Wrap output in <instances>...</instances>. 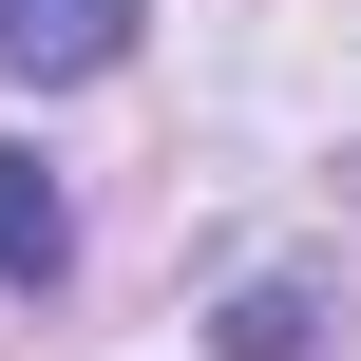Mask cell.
Returning <instances> with one entry per match:
<instances>
[{"label": "cell", "instance_id": "cell-1", "mask_svg": "<svg viewBox=\"0 0 361 361\" xmlns=\"http://www.w3.org/2000/svg\"><path fill=\"white\" fill-rule=\"evenodd\" d=\"M114 57H133V0H0V76L76 95V76H114Z\"/></svg>", "mask_w": 361, "mask_h": 361}, {"label": "cell", "instance_id": "cell-2", "mask_svg": "<svg viewBox=\"0 0 361 361\" xmlns=\"http://www.w3.org/2000/svg\"><path fill=\"white\" fill-rule=\"evenodd\" d=\"M57 267H76V209L38 152H0V286H57Z\"/></svg>", "mask_w": 361, "mask_h": 361}, {"label": "cell", "instance_id": "cell-3", "mask_svg": "<svg viewBox=\"0 0 361 361\" xmlns=\"http://www.w3.org/2000/svg\"><path fill=\"white\" fill-rule=\"evenodd\" d=\"M305 343H324L305 286H247V305H228V361H305Z\"/></svg>", "mask_w": 361, "mask_h": 361}]
</instances>
